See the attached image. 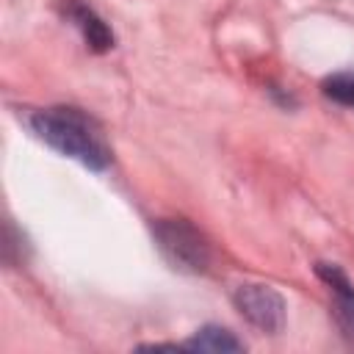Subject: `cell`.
Wrapping results in <instances>:
<instances>
[{"instance_id":"6da1fadb","label":"cell","mask_w":354,"mask_h":354,"mask_svg":"<svg viewBox=\"0 0 354 354\" xmlns=\"http://www.w3.org/2000/svg\"><path fill=\"white\" fill-rule=\"evenodd\" d=\"M30 130L55 152L94 171H102L111 166V149L102 138V130L80 108L58 105V108L36 111L30 116Z\"/></svg>"},{"instance_id":"5b68a950","label":"cell","mask_w":354,"mask_h":354,"mask_svg":"<svg viewBox=\"0 0 354 354\" xmlns=\"http://www.w3.org/2000/svg\"><path fill=\"white\" fill-rule=\"evenodd\" d=\"M315 271L332 290V299H335V310L332 313H335V321H337L340 332L354 343V285L348 282V277L337 266L318 263Z\"/></svg>"},{"instance_id":"52a82bcc","label":"cell","mask_w":354,"mask_h":354,"mask_svg":"<svg viewBox=\"0 0 354 354\" xmlns=\"http://www.w3.org/2000/svg\"><path fill=\"white\" fill-rule=\"evenodd\" d=\"M324 97H329L337 105L354 108V72H337L324 80Z\"/></svg>"},{"instance_id":"277c9868","label":"cell","mask_w":354,"mask_h":354,"mask_svg":"<svg viewBox=\"0 0 354 354\" xmlns=\"http://www.w3.org/2000/svg\"><path fill=\"white\" fill-rule=\"evenodd\" d=\"M61 14L80 30V36H83V41H86L88 50L105 53V50L113 47V33H111V28L105 25V19H102L88 3H83V0H64V3H61Z\"/></svg>"},{"instance_id":"3957f363","label":"cell","mask_w":354,"mask_h":354,"mask_svg":"<svg viewBox=\"0 0 354 354\" xmlns=\"http://www.w3.org/2000/svg\"><path fill=\"white\" fill-rule=\"evenodd\" d=\"M232 299L241 315L257 329L279 332L285 326V299L271 285H241Z\"/></svg>"},{"instance_id":"7a4b0ae2","label":"cell","mask_w":354,"mask_h":354,"mask_svg":"<svg viewBox=\"0 0 354 354\" xmlns=\"http://www.w3.org/2000/svg\"><path fill=\"white\" fill-rule=\"evenodd\" d=\"M155 243L163 252V257L177 268L188 274H202L210 263V249L205 238L196 232L194 224L185 218H160L155 227Z\"/></svg>"},{"instance_id":"8992f818","label":"cell","mask_w":354,"mask_h":354,"mask_svg":"<svg viewBox=\"0 0 354 354\" xmlns=\"http://www.w3.org/2000/svg\"><path fill=\"white\" fill-rule=\"evenodd\" d=\"M180 348H191V351H241L243 343L224 326H202Z\"/></svg>"}]
</instances>
